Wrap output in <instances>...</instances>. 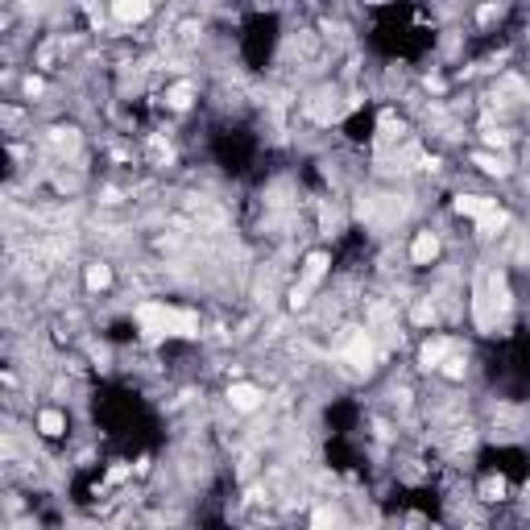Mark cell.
<instances>
[{
  "label": "cell",
  "mask_w": 530,
  "mask_h": 530,
  "mask_svg": "<svg viewBox=\"0 0 530 530\" xmlns=\"http://www.w3.org/2000/svg\"><path fill=\"white\" fill-rule=\"evenodd\" d=\"M137 320L149 336H199V315L174 311V306H162V302H145L137 311Z\"/></svg>",
  "instance_id": "cell-1"
},
{
  "label": "cell",
  "mask_w": 530,
  "mask_h": 530,
  "mask_svg": "<svg viewBox=\"0 0 530 530\" xmlns=\"http://www.w3.org/2000/svg\"><path fill=\"white\" fill-rule=\"evenodd\" d=\"M344 361H348L352 369H369V365H373V340H369L365 332H352V340L344 344Z\"/></svg>",
  "instance_id": "cell-2"
},
{
  "label": "cell",
  "mask_w": 530,
  "mask_h": 530,
  "mask_svg": "<svg viewBox=\"0 0 530 530\" xmlns=\"http://www.w3.org/2000/svg\"><path fill=\"white\" fill-rule=\"evenodd\" d=\"M228 402H232L237 410H257V406H261V389H257V385L237 381V385L228 389Z\"/></svg>",
  "instance_id": "cell-3"
},
{
  "label": "cell",
  "mask_w": 530,
  "mask_h": 530,
  "mask_svg": "<svg viewBox=\"0 0 530 530\" xmlns=\"http://www.w3.org/2000/svg\"><path fill=\"white\" fill-rule=\"evenodd\" d=\"M435 253H439V241H435V232H418V237H414V245H410V257H414L418 265L435 261Z\"/></svg>",
  "instance_id": "cell-4"
},
{
  "label": "cell",
  "mask_w": 530,
  "mask_h": 530,
  "mask_svg": "<svg viewBox=\"0 0 530 530\" xmlns=\"http://www.w3.org/2000/svg\"><path fill=\"white\" fill-rule=\"evenodd\" d=\"M493 207H497V203L485 199V195H460V199H456V211H460V216H477V220L485 216V211H493Z\"/></svg>",
  "instance_id": "cell-5"
},
{
  "label": "cell",
  "mask_w": 530,
  "mask_h": 530,
  "mask_svg": "<svg viewBox=\"0 0 530 530\" xmlns=\"http://www.w3.org/2000/svg\"><path fill=\"white\" fill-rule=\"evenodd\" d=\"M149 5H154V0H112V13L121 21H141L149 13Z\"/></svg>",
  "instance_id": "cell-6"
},
{
  "label": "cell",
  "mask_w": 530,
  "mask_h": 530,
  "mask_svg": "<svg viewBox=\"0 0 530 530\" xmlns=\"http://www.w3.org/2000/svg\"><path fill=\"white\" fill-rule=\"evenodd\" d=\"M324 269H328V257H324V253H311V257H306V269H302V286L311 290L315 282L324 278Z\"/></svg>",
  "instance_id": "cell-7"
},
{
  "label": "cell",
  "mask_w": 530,
  "mask_h": 530,
  "mask_svg": "<svg viewBox=\"0 0 530 530\" xmlns=\"http://www.w3.org/2000/svg\"><path fill=\"white\" fill-rule=\"evenodd\" d=\"M505 224H509V216H505V211H501V207H493V211H485V216L477 220V228H481L485 237H493V232H497V228H505Z\"/></svg>",
  "instance_id": "cell-8"
},
{
  "label": "cell",
  "mask_w": 530,
  "mask_h": 530,
  "mask_svg": "<svg viewBox=\"0 0 530 530\" xmlns=\"http://www.w3.org/2000/svg\"><path fill=\"white\" fill-rule=\"evenodd\" d=\"M448 357V340H431L427 348H422V369H439Z\"/></svg>",
  "instance_id": "cell-9"
},
{
  "label": "cell",
  "mask_w": 530,
  "mask_h": 530,
  "mask_svg": "<svg viewBox=\"0 0 530 530\" xmlns=\"http://www.w3.org/2000/svg\"><path fill=\"white\" fill-rule=\"evenodd\" d=\"M191 95H195V87H191V83H174V87L166 91V104H170V108H186Z\"/></svg>",
  "instance_id": "cell-10"
},
{
  "label": "cell",
  "mask_w": 530,
  "mask_h": 530,
  "mask_svg": "<svg viewBox=\"0 0 530 530\" xmlns=\"http://www.w3.org/2000/svg\"><path fill=\"white\" fill-rule=\"evenodd\" d=\"M62 422H67V418H62L58 410H46V414L38 418V427H42V435H62Z\"/></svg>",
  "instance_id": "cell-11"
},
{
  "label": "cell",
  "mask_w": 530,
  "mask_h": 530,
  "mask_svg": "<svg viewBox=\"0 0 530 530\" xmlns=\"http://www.w3.org/2000/svg\"><path fill=\"white\" fill-rule=\"evenodd\" d=\"M108 282H112V269H108V265H91V269H87V286H91V290H104Z\"/></svg>",
  "instance_id": "cell-12"
},
{
  "label": "cell",
  "mask_w": 530,
  "mask_h": 530,
  "mask_svg": "<svg viewBox=\"0 0 530 530\" xmlns=\"http://www.w3.org/2000/svg\"><path fill=\"white\" fill-rule=\"evenodd\" d=\"M472 162H477L485 174H505V162H501V158H493V154H477Z\"/></svg>",
  "instance_id": "cell-13"
},
{
  "label": "cell",
  "mask_w": 530,
  "mask_h": 530,
  "mask_svg": "<svg viewBox=\"0 0 530 530\" xmlns=\"http://www.w3.org/2000/svg\"><path fill=\"white\" fill-rule=\"evenodd\" d=\"M149 154H154V162H170V145H166L162 137H154V141H149Z\"/></svg>",
  "instance_id": "cell-14"
},
{
  "label": "cell",
  "mask_w": 530,
  "mask_h": 530,
  "mask_svg": "<svg viewBox=\"0 0 530 530\" xmlns=\"http://www.w3.org/2000/svg\"><path fill=\"white\" fill-rule=\"evenodd\" d=\"M431 315H435V306H431L427 298H422V302L414 306V324H431Z\"/></svg>",
  "instance_id": "cell-15"
},
{
  "label": "cell",
  "mask_w": 530,
  "mask_h": 530,
  "mask_svg": "<svg viewBox=\"0 0 530 530\" xmlns=\"http://www.w3.org/2000/svg\"><path fill=\"white\" fill-rule=\"evenodd\" d=\"M481 493H485V501H497V497L505 493V485H501V481H485V485H481Z\"/></svg>",
  "instance_id": "cell-16"
},
{
  "label": "cell",
  "mask_w": 530,
  "mask_h": 530,
  "mask_svg": "<svg viewBox=\"0 0 530 530\" xmlns=\"http://www.w3.org/2000/svg\"><path fill=\"white\" fill-rule=\"evenodd\" d=\"M444 373H448V377H464V361H460V357L444 361Z\"/></svg>",
  "instance_id": "cell-17"
},
{
  "label": "cell",
  "mask_w": 530,
  "mask_h": 530,
  "mask_svg": "<svg viewBox=\"0 0 530 530\" xmlns=\"http://www.w3.org/2000/svg\"><path fill=\"white\" fill-rule=\"evenodd\" d=\"M54 145H67V149H71V145H75V133H71V129H54Z\"/></svg>",
  "instance_id": "cell-18"
},
{
  "label": "cell",
  "mask_w": 530,
  "mask_h": 530,
  "mask_svg": "<svg viewBox=\"0 0 530 530\" xmlns=\"http://www.w3.org/2000/svg\"><path fill=\"white\" fill-rule=\"evenodd\" d=\"M328 522H336V509H315V526H328Z\"/></svg>",
  "instance_id": "cell-19"
},
{
  "label": "cell",
  "mask_w": 530,
  "mask_h": 530,
  "mask_svg": "<svg viewBox=\"0 0 530 530\" xmlns=\"http://www.w3.org/2000/svg\"><path fill=\"white\" fill-rule=\"evenodd\" d=\"M477 17H481V21H493V17H497V5H485V9H481Z\"/></svg>",
  "instance_id": "cell-20"
}]
</instances>
